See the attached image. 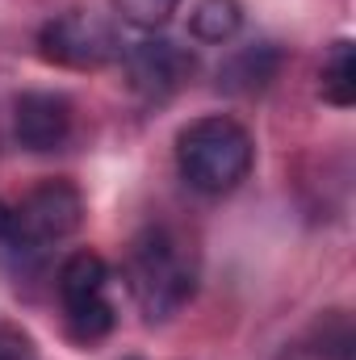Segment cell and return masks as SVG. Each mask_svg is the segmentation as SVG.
<instances>
[{"label":"cell","mask_w":356,"mask_h":360,"mask_svg":"<svg viewBox=\"0 0 356 360\" xmlns=\"http://www.w3.org/2000/svg\"><path fill=\"white\" fill-rule=\"evenodd\" d=\"M243 25V4L239 0H197L193 17H189V30L197 42H231Z\"/></svg>","instance_id":"10"},{"label":"cell","mask_w":356,"mask_h":360,"mask_svg":"<svg viewBox=\"0 0 356 360\" xmlns=\"http://www.w3.org/2000/svg\"><path fill=\"white\" fill-rule=\"evenodd\" d=\"M13 134L25 151H59L72 139V101L59 92H21L13 101Z\"/></svg>","instance_id":"7"},{"label":"cell","mask_w":356,"mask_h":360,"mask_svg":"<svg viewBox=\"0 0 356 360\" xmlns=\"http://www.w3.org/2000/svg\"><path fill=\"white\" fill-rule=\"evenodd\" d=\"M256 147L252 134L222 113L197 117L177 134V168L189 180V188L205 193V197H222L231 188H239L252 172Z\"/></svg>","instance_id":"2"},{"label":"cell","mask_w":356,"mask_h":360,"mask_svg":"<svg viewBox=\"0 0 356 360\" xmlns=\"http://www.w3.org/2000/svg\"><path fill=\"white\" fill-rule=\"evenodd\" d=\"M8 239H13V205L0 201V243H8Z\"/></svg>","instance_id":"13"},{"label":"cell","mask_w":356,"mask_h":360,"mask_svg":"<svg viewBox=\"0 0 356 360\" xmlns=\"http://www.w3.org/2000/svg\"><path fill=\"white\" fill-rule=\"evenodd\" d=\"M126 285L139 302V310L151 323L172 319L177 310L189 306L197 289V264L193 252L184 248L177 231L168 226H147L134 235L130 256H126Z\"/></svg>","instance_id":"1"},{"label":"cell","mask_w":356,"mask_h":360,"mask_svg":"<svg viewBox=\"0 0 356 360\" xmlns=\"http://www.w3.org/2000/svg\"><path fill=\"white\" fill-rule=\"evenodd\" d=\"M281 46L272 42H252L243 51H235L222 68H218V89L231 92V96H252V92H265L276 76H281Z\"/></svg>","instance_id":"8"},{"label":"cell","mask_w":356,"mask_h":360,"mask_svg":"<svg viewBox=\"0 0 356 360\" xmlns=\"http://www.w3.org/2000/svg\"><path fill=\"white\" fill-rule=\"evenodd\" d=\"M319 92L336 109H348L356 101V46L348 38L331 42V51L323 59V72H319Z\"/></svg>","instance_id":"9"},{"label":"cell","mask_w":356,"mask_h":360,"mask_svg":"<svg viewBox=\"0 0 356 360\" xmlns=\"http://www.w3.org/2000/svg\"><path fill=\"white\" fill-rule=\"evenodd\" d=\"M177 8H180V0H113V13H117L126 25L143 30V34L164 30Z\"/></svg>","instance_id":"11"},{"label":"cell","mask_w":356,"mask_h":360,"mask_svg":"<svg viewBox=\"0 0 356 360\" xmlns=\"http://www.w3.org/2000/svg\"><path fill=\"white\" fill-rule=\"evenodd\" d=\"M59 302L63 323L76 344H96L113 331V297H109V264L96 252H72L59 264Z\"/></svg>","instance_id":"3"},{"label":"cell","mask_w":356,"mask_h":360,"mask_svg":"<svg viewBox=\"0 0 356 360\" xmlns=\"http://www.w3.org/2000/svg\"><path fill=\"white\" fill-rule=\"evenodd\" d=\"M84 222V197L72 180H42L38 188H30L21 197V205H13V239L4 248L17 252H42L68 235H76V226Z\"/></svg>","instance_id":"4"},{"label":"cell","mask_w":356,"mask_h":360,"mask_svg":"<svg viewBox=\"0 0 356 360\" xmlns=\"http://www.w3.org/2000/svg\"><path fill=\"white\" fill-rule=\"evenodd\" d=\"M38 46H42L46 63L76 68V72H96V68L122 59V42H117L113 25L89 8H72V13L51 17L38 30Z\"/></svg>","instance_id":"5"},{"label":"cell","mask_w":356,"mask_h":360,"mask_svg":"<svg viewBox=\"0 0 356 360\" xmlns=\"http://www.w3.org/2000/svg\"><path fill=\"white\" fill-rule=\"evenodd\" d=\"M0 360H38L34 340L17 327H0Z\"/></svg>","instance_id":"12"},{"label":"cell","mask_w":356,"mask_h":360,"mask_svg":"<svg viewBox=\"0 0 356 360\" xmlns=\"http://www.w3.org/2000/svg\"><path fill=\"white\" fill-rule=\"evenodd\" d=\"M122 68L130 89L143 101H168L172 92H180L193 76V55L172 42V38H143L130 51H122Z\"/></svg>","instance_id":"6"}]
</instances>
